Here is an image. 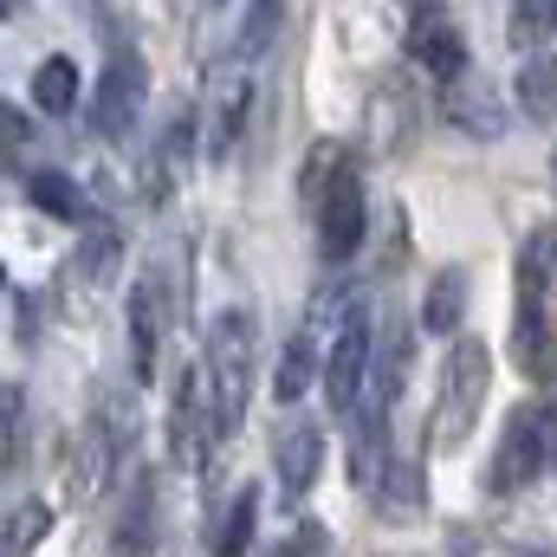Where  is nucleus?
Here are the masks:
<instances>
[{"label":"nucleus","instance_id":"nucleus-1","mask_svg":"<svg viewBox=\"0 0 557 557\" xmlns=\"http://www.w3.org/2000/svg\"><path fill=\"white\" fill-rule=\"evenodd\" d=\"M486 389H493V350L460 331L447 363H441L434 409H428V454H460L467 447V434L486 416Z\"/></svg>","mask_w":557,"mask_h":557},{"label":"nucleus","instance_id":"nucleus-2","mask_svg":"<svg viewBox=\"0 0 557 557\" xmlns=\"http://www.w3.org/2000/svg\"><path fill=\"white\" fill-rule=\"evenodd\" d=\"M253 363H260V324L247 305L214 311L208 324V389H214V421H221V447L240 434L247 403H253Z\"/></svg>","mask_w":557,"mask_h":557},{"label":"nucleus","instance_id":"nucleus-3","mask_svg":"<svg viewBox=\"0 0 557 557\" xmlns=\"http://www.w3.org/2000/svg\"><path fill=\"white\" fill-rule=\"evenodd\" d=\"M519 285H512V363L525 370V383H557V337L552 318H545V292H552V273H545V240L532 234L519 247Z\"/></svg>","mask_w":557,"mask_h":557},{"label":"nucleus","instance_id":"nucleus-4","mask_svg":"<svg viewBox=\"0 0 557 557\" xmlns=\"http://www.w3.org/2000/svg\"><path fill=\"white\" fill-rule=\"evenodd\" d=\"M552 434H557V409L552 403H519L506 428H499V447H493V467H486V493L493 499H519L525 486H539L552 473Z\"/></svg>","mask_w":557,"mask_h":557},{"label":"nucleus","instance_id":"nucleus-5","mask_svg":"<svg viewBox=\"0 0 557 557\" xmlns=\"http://www.w3.org/2000/svg\"><path fill=\"white\" fill-rule=\"evenodd\" d=\"M169 460L182 473H201L208 454L221 447V421H214V389H208V363H175V389H169V416H162Z\"/></svg>","mask_w":557,"mask_h":557},{"label":"nucleus","instance_id":"nucleus-6","mask_svg":"<svg viewBox=\"0 0 557 557\" xmlns=\"http://www.w3.org/2000/svg\"><path fill=\"white\" fill-rule=\"evenodd\" d=\"M124 454H131V416L117 421V416H111V403H104V409H91L85 428L72 434V499H78V506L104 499V486L117 480Z\"/></svg>","mask_w":557,"mask_h":557},{"label":"nucleus","instance_id":"nucleus-7","mask_svg":"<svg viewBox=\"0 0 557 557\" xmlns=\"http://www.w3.org/2000/svg\"><path fill=\"white\" fill-rule=\"evenodd\" d=\"M143 104H149V65L131 39H111V59H104V78H98V98H91V124L98 137H131L143 124Z\"/></svg>","mask_w":557,"mask_h":557},{"label":"nucleus","instance_id":"nucleus-8","mask_svg":"<svg viewBox=\"0 0 557 557\" xmlns=\"http://www.w3.org/2000/svg\"><path fill=\"white\" fill-rule=\"evenodd\" d=\"M124 311H131V370H137V383H149L156 363H162V331H169V318L182 311V292H169L162 260H149V267L137 273Z\"/></svg>","mask_w":557,"mask_h":557},{"label":"nucleus","instance_id":"nucleus-9","mask_svg":"<svg viewBox=\"0 0 557 557\" xmlns=\"http://www.w3.org/2000/svg\"><path fill=\"white\" fill-rule=\"evenodd\" d=\"M370 357H376V331H370V311H350L337 331H331V350H324V403L331 416H350L370 389Z\"/></svg>","mask_w":557,"mask_h":557},{"label":"nucleus","instance_id":"nucleus-10","mask_svg":"<svg viewBox=\"0 0 557 557\" xmlns=\"http://www.w3.org/2000/svg\"><path fill=\"white\" fill-rule=\"evenodd\" d=\"M247 111H253V78L240 65H221L208 78V91H201V149H208V162H227L240 149Z\"/></svg>","mask_w":557,"mask_h":557},{"label":"nucleus","instance_id":"nucleus-11","mask_svg":"<svg viewBox=\"0 0 557 557\" xmlns=\"http://www.w3.org/2000/svg\"><path fill=\"white\" fill-rule=\"evenodd\" d=\"M403 46H409V59H416L421 72H434L441 85H454L467 72V39H460L454 13L441 0H416V13L403 26Z\"/></svg>","mask_w":557,"mask_h":557},{"label":"nucleus","instance_id":"nucleus-12","mask_svg":"<svg viewBox=\"0 0 557 557\" xmlns=\"http://www.w3.org/2000/svg\"><path fill=\"white\" fill-rule=\"evenodd\" d=\"M363 234H370V195H363V175L344 169L324 188V201H318V253L324 260H350L363 247Z\"/></svg>","mask_w":557,"mask_h":557},{"label":"nucleus","instance_id":"nucleus-13","mask_svg":"<svg viewBox=\"0 0 557 557\" xmlns=\"http://www.w3.org/2000/svg\"><path fill=\"white\" fill-rule=\"evenodd\" d=\"M156 545H162V486L149 467H137L124 486V512L111 525V557H156Z\"/></svg>","mask_w":557,"mask_h":557},{"label":"nucleus","instance_id":"nucleus-14","mask_svg":"<svg viewBox=\"0 0 557 557\" xmlns=\"http://www.w3.org/2000/svg\"><path fill=\"white\" fill-rule=\"evenodd\" d=\"M273 473L285 493H311L318 473H324V428L305 416H292L285 428L273 434Z\"/></svg>","mask_w":557,"mask_h":557},{"label":"nucleus","instance_id":"nucleus-15","mask_svg":"<svg viewBox=\"0 0 557 557\" xmlns=\"http://www.w3.org/2000/svg\"><path fill=\"white\" fill-rule=\"evenodd\" d=\"M409 357H416V331H409L396 311H383V337H376L370 389H363V396H376V403H389V409H396V396H403V383H409Z\"/></svg>","mask_w":557,"mask_h":557},{"label":"nucleus","instance_id":"nucleus-16","mask_svg":"<svg viewBox=\"0 0 557 557\" xmlns=\"http://www.w3.org/2000/svg\"><path fill=\"white\" fill-rule=\"evenodd\" d=\"M311 383H324L318 337H311V331H292V337H285V350H278V363H273V403H278V409L305 403V396H311Z\"/></svg>","mask_w":557,"mask_h":557},{"label":"nucleus","instance_id":"nucleus-17","mask_svg":"<svg viewBox=\"0 0 557 557\" xmlns=\"http://www.w3.org/2000/svg\"><path fill=\"white\" fill-rule=\"evenodd\" d=\"M441 111L467 131V137H499L506 131V117H499V98H493V85H480V78H454L447 85V98H441Z\"/></svg>","mask_w":557,"mask_h":557},{"label":"nucleus","instance_id":"nucleus-18","mask_svg":"<svg viewBox=\"0 0 557 557\" xmlns=\"http://www.w3.org/2000/svg\"><path fill=\"white\" fill-rule=\"evenodd\" d=\"M26 195H33V208H46V214H52V221H65V227H91V221H98L91 195H85L72 175H59V169L26 175Z\"/></svg>","mask_w":557,"mask_h":557},{"label":"nucleus","instance_id":"nucleus-19","mask_svg":"<svg viewBox=\"0 0 557 557\" xmlns=\"http://www.w3.org/2000/svg\"><path fill=\"white\" fill-rule=\"evenodd\" d=\"M460 318H467V267H441L428 278V298H421V331L460 337Z\"/></svg>","mask_w":557,"mask_h":557},{"label":"nucleus","instance_id":"nucleus-20","mask_svg":"<svg viewBox=\"0 0 557 557\" xmlns=\"http://www.w3.org/2000/svg\"><path fill=\"white\" fill-rule=\"evenodd\" d=\"M512 98H519V111H525L539 131L557 124V52H525L519 78H512Z\"/></svg>","mask_w":557,"mask_h":557},{"label":"nucleus","instance_id":"nucleus-21","mask_svg":"<svg viewBox=\"0 0 557 557\" xmlns=\"http://www.w3.org/2000/svg\"><path fill=\"white\" fill-rule=\"evenodd\" d=\"M416 98H409V85L403 78H383L376 85V98H370V137L383 143V149H403V143L416 137Z\"/></svg>","mask_w":557,"mask_h":557},{"label":"nucleus","instance_id":"nucleus-22","mask_svg":"<svg viewBox=\"0 0 557 557\" xmlns=\"http://www.w3.org/2000/svg\"><path fill=\"white\" fill-rule=\"evenodd\" d=\"M117 267H124V227L91 221V227H85V240L72 247V273L85 278V285H111Z\"/></svg>","mask_w":557,"mask_h":557},{"label":"nucleus","instance_id":"nucleus-23","mask_svg":"<svg viewBox=\"0 0 557 557\" xmlns=\"http://www.w3.org/2000/svg\"><path fill=\"white\" fill-rule=\"evenodd\" d=\"M46 532H52V506L46 499H13L7 506V519H0V557H33L46 545Z\"/></svg>","mask_w":557,"mask_h":557},{"label":"nucleus","instance_id":"nucleus-24","mask_svg":"<svg viewBox=\"0 0 557 557\" xmlns=\"http://www.w3.org/2000/svg\"><path fill=\"white\" fill-rule=\"evenodd\" d=\"M253 519H260V493L240 486L234 506L214 519V539H208V557H247L253 552Z\"/></svg>","mask_w":557,"mask_h":557},{"label":"nucleus","instance_id":"nucleus-25","mask_svg":"<svg viewBox=\"0 0 557 557\" xmlns=\"http://www.w3.org/2000/svg\"><path fill=\"white\" fill-rule=\"evenodd\" d=\"M33 104H39L46 117H72V104H78V65H72L65 52L39 59V72H33Z\"/></svg>","mask_w":557,"mask_h":557},{"label":"nucleus","instance_id":"nucleus-26","mask_svg":"<svg viewBox=\"0 0 557 557\" xmlns=\"http://www.w3.org/2000/svg\"><path fill=\"white\" fill-rule=\"evenodd\" d=\"M26 460V396L20 383H0V473L13 480Z\"/></svg>","mask_w":557,"mask_h":557},{"label":"nucleus","instance_id":"nucleus-27","mask_svg":"<svg viewBox=\"0 0 557 557\" xmlns=\"http://www.w3.org/2000/svg\"><path fill=\"white\" fill-rule=\"evenodd\" d=\"M344 169H350V149H344V143H331V137L311 143V156H305V175H298V195L318 208V201H324V188H331Z\"/></svg>","mask_w":557,"mask_h":557},{"label":"nucleus","instance_id":"nucleus-28","mask_svg":"<svg viewBox=\"0 0 557 557\" xmlns=\"http://www.w3.org/2000/svg\"><path fill=\"white\" fill-rule=\"evenodd\" d=\"M557 33V0H512V46L539 52Z\"/></svg>","mask_w":557,"mask_h":557},{"label":"nucleus","instance_id":"nucleus-29","mask_svg":"<svg viewBox=\"0 0 557 557\" xmlns=\"http://www.w3.org/2000/svg\"><path fill=\"white\" fill-rule=\"evenodd\" d=\"M33 143V131H26V117L13 111V104H0V169H20V149Z\"/></svg>","mask_w":557,"mask_h":557},{"label":"nucleus","instance_id":"nucleus-30","mask_svg":"<svg viewBox=\"0 0 557 557\" xmlns=\"http://www.w3.org/2000/svg\"><path fill=\"white\" fill-rule=\"evenodd\" d=\"M318 552H324V525H298V532H292L278 552H267V557H318Z\"/></svg>","mask_w":557,"mask_h":557},{"label":"nucleus","instance_id":"nucleus-31","mask_svg":"<svg viewBox=\"0 0 557 557\" xmlns=\"http://www.w3.org/2000/svg\"><path fill=\"white\" fill-rule=\"evenodd\" d=\"M539 240H545V273H552V292H557V221L539 234Z\"/></svg>","mask_w":557,"mask_h":557},{"label":"nucleus","instance_id":"nucleus-32","mask_svg":"<svg viewBox=\"0 0 557 557\" xmlns=\"http://www.w3.org/2000/svg\"><path fill=\"white\" fill-rule=\"evenodd\" d=\"M13 7H20V0H0V13H13Z\"/></svg>","mask_w":557,"mask_h":557},{"label":"nucleus","instance_id":"nucleus-33","mask_svg":"<svg viewBox=\"0 0 557 557\" xmlns=\"http://www.w3.org/2000/svg\"><path fill=\"white\" fill-rule=\"evenodd\" d=\"M552 473H557V434H552Z\"/></svg>","mask_w":557,"mask_h":557},{"label":"nucleus","instance_id":"nucleus-34","mask_svg":"<svg viewBox=\"0 0 557 557\" xmlns=\"http://www.w3.org/2000/svg\"><path fill=\"white\" fill-rule=\"evenodd\" d=\"M552 182H557V156H552Z\"/></svg>","mask_w":557,"mask_h":557},{"label":"nucleus","instance_id":"nucleus-35","mask_svg":"<svg viewBox=\"0 0 557 557\" xmlns=\"http://www.w3.org/2000/svg\"><path fill=\"white\" fill-rule=\"evenodd\" d=\"M532 557H557V552H532Z\"/></svg>","mask_w":557,"mask_h":557},{"label":"nucleus","instance_id":"nucleus-36","mask_svg":"<svg viewBox=\"0 0 557 557\" xmlns=\"http://www.w3.org/2000/svg\"><path fill=\"white\" fill-rule=\"evenodd\" d=\"M0 285H7V267H0Z\"/></svg>","mask_w":557,"mask_h":557}]
</instances>
